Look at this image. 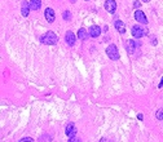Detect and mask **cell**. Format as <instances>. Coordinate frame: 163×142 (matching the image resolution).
<instances>
[{"mask_svg": "<svg viewBox=\"0 0 163 142\" xmlns=\"http://www.w3.org/2000/svg\"><path fill=\"white\" fill-rule=\"evenodd\" d=\"M101 34V27L100 26H96V25H93V26L89 27V31H88V35L92 36V38H97V36H100Z\"/></svg>", "mask_w": 163, "mask_h": 142, "instance_id": "7", "label": "cell"}, {"mask_svg": "<svg viewBox=\"0 0 163 142\" xmlns=\"http://www.w3.org/2000/svg\"><path fill=\"white\" fill-rule=\"evenodd\" d=\"M65 40H66V43H67L69 45H74V44H75V35H74V32H71V31L66 32Z\"/></svg>", "mask_w": 163, "mask_h": 142, "instance_id": "9", "label": "cell"}, {"mask_svg": "<svg viewBox=\"0 0 163 142\" xmlns=\"http://www.w3.org/2000/svg\"><path fill=\"white\" fill-rule=\"evenodd\" d=\"M78 38L80 39V40H85V39L88 38L87 31H85L84 29H79V31H78Z\"/></svg>", "mask_w": 163, "mask_h": 142, "instance_id": "14", "label": "cell"}, {"mask_svg": "<svg viewBox=\"0 0 163 142\" xmlns=\"http://www.w3.org/2000/svg\"><path fill=\"white\" fill-rule=\"evenodd\" d=\"M22 16L23 17H27L29 16V12H30V9H29V3L27 1H22Z\"/></svg>", "mask_w": 163, "mask_h": 142, "instance_id": "12", "label": "cell"}, {"mask_svg": "<svg viewBox=\"0 0 163 142\" xmlns=\"http://www.w3.org/2000/svg\"><path fill=\"white\" fill-rule=\"evenodd\" d=\"M62 17H63L65 21H69V19L71 18V13L69 12V10H65V12H63V14H62Z\"/></svg>", "mask_w": 163, "mask_h": 142, "instance_id": "16", "label": "cell"}, {"mask_svg": "<svg viewBox=\"0 0 163 142\" xmlns=\"http://www.w3.org/2000/svg\"><path fill=\"white\" fill-rule=\"evenodd\" d=\"M163 87V78H162V80H161V84H159V88H162Z\"/></svg>", "mask_w": 163, "mask_h": 142, "instance_id": "20", "label": "cell"}, {"mask_svg": "<svg viewBox=\"0 0 163 142\" xmlns=\"http://www.w3.org/2000/svg\"><path fill=\"white\" fill-rule=\"evenodd\" d=\"M135 48H136V45H135V41L133 40H128V41H127V51H128V53H133Z\"/></svg>", "mask_w": 163, "mask_h": 142, "instance_id": "13", "label": "cell"}, {"mask_svg": "<svg viewBox=\"0 0 163 142\" xmlns=\"http://www.w3.org/2000/svg\"><path fill=\"white\" fill-rule=\"evenodd\" d=\"M135 18H136L137 21L140 22V23H144V25L148 23L146 16H145V13H144L142 10H136V12H135Z\"/></svg>", "mask_w": 163, "mask_h": 142, "instance_id": "8", "label": "cell"}, {"mask_svg": "<svg viewBox=\"0 0 163 142\" xmlns=\"http://www.w3.org/2000/svg\"><path fill=\"white\" fill-rule=\"evenodd\" d=\"M139 7H140V3L136 1V3H135V8H139Z\"/></svg>", "mask_w": 163, "mask_h": 142, "instance_id": "19", "label": "cell"}, {"mask_svg": "<svg viewBox=\"0 0 163 142\" xmlns=\"http://www.w3.org/2000/svg\"><path fill=\"white\" fill-rule=\"evenodd\" d=\"M145 34H146V30L142 29L141 26H137L136 25V26L132 27V36H133V38L140 39V38H142Z\"/></svg>", "mask_w": 163, "mask_h": 142, "instance_id": "3", "label": "cell"}, {"mask_svg": "<svg viewBox=\"0 0 163 142\" xmlns=\"http://www.w3.org/2000/svg\"><path fill=\"white\" fill-rule=\"evenodd\" d=\"M100 142H106V141H105V138H102V140H101Z\"/></svg>", "mask_w": 163, "mask_h": 142, "instance_id": "22", "label": "cell"}, {"mask_svg": "<svg viewBox=\"0 0 163 142\" xmlns=\"http://www.w3.org/2000/svg\"><path fill=\"white\" fill-rule=\"evenodd\" d=\"M44 16H45V19L49 23H52V22L56 19V13H54V10L52 9V8H47L45 12H44Z\"/></svg>", "mask_w": 163, "mask_h": 142, "instance_id": "5", "label": "cell"}, {"mask_svg": "<svg viewBox=\"0 0 163 142\" xmlns=\"http://www.w3.org/2000/svg\"><path fill=\"white\" fill-rule=\"evenodd\" d=\"M69 142H80V140H79L78 137H71L70 140H69Z\"/></svg>", "mask_w": 163, "mask_h": 142, "instance_id": "18", "label": "cell"}, {"mask_svg": "<svg viewBox=\"0 0 163 142\" xmlns=\"http://www.w3.org/2000/svg\"><path fill=\"white\" fill-rule=\"evenodd\" d=\"M18 142H34V140H32V138H30V137H23V138H21Z\"/></svg>", "mask_w": 163, "mask_h": 142, "instance_id": "17", "label": "cell"}, {"mask_svg": "<svg viewBox=\"0 0 163 142\" xmlns=\"http://www.w3.org/2000/svg\"><path fill=\"white\" fill-rule=\"evenodd\" d=\"M65 133H66V136H67L69 138L75 137V134H76V127H75V124H74V123H69L67 125H66Z\"/></svg>", "mask_w": 163, "mask_h": 142, "instance_id": "4", "label": "cell"}, {"mask_svg": "<svg viewBox=\"0 0 163 142\" xmlns=\"http://www.w3.org/2000/svg\"><path fill=\"white\" fill-rule=\"evenodd\" d=\"M106 54L111 61H118L119 60V57H120L119 51H118V48L114 45V44H111V45H109L106 48Z\"/></svg>", "mask_w": 163, "mask_h": 142, "instance_id": "2", "label": "cell"}, {"mask_svg": "<svg viewBox=\"0 0 163 142\" xmlns=\"http://www.w3.org/2000/svg\"><path fill=\"white\" fill-rule=\"evenodd\" d=\"M105 9L109 13H114L115 9H117V3H115V0H106V1H105Z\"/></svg>", "mask_w": 163, "mask_h": 142, "instance_id": "6", "label": "cell"}, {"mask_svg": "<svg viewBox=\"0 0 163 142\" xmlns=\"http://www.w3.org/2000/svg\"><path fill=\"white\" fill-rule=\"evenodd\" d=\"M87 1H88V0H87Z\"/></svg>", "mask_w": 163, "mask_h": 142, "instance_id": "24", "label": "cell"}, {"mask_svg": "<svg viewBox=\"0 0 163 142\" xmlns=\"http://www.w3.org/2000/svg\"><path fill=\"white\" fill-rule=\"evenodd\" d=\"M40 7H41V0H31V1H30V9L39 10Z\"/></svg>", "mask_w": 163, "mask_h": 142, "instance_id": "10", "label": "cell"}, {"mask_svg": "<svg viewBox=\"0 0 163 142\" xmlns=\"http://www.w3.org/2000/svg\"><path fill=\"white\" fill-rule=\"evenodd\" d=\"M155 116L158 120H163V108H159L158 111L155 113Z\"/></svg>", "mask_w": 163, "mask_h": 142, "instance_id": "15", "label": "cell"}, {"mask_svg": "<svg viewBox=\"0 0 163 142\" xmlns=\"http://www.w3.org/2000/svg\"><path fill=\"white\" fill-rule=\"evenodd\" d=\"M114 26H115V29L120 32V34H124V32H126V25H124L122 21H115Z\"/></svg>", "mask_w": 163, "mask_h": 142, "instance_id": "11", "label": "cell"}, {"mask_svg": "<svg viewBox=\"0 0 163 142\" xmlns=\"http://www.w3.org/2000/svg\"><path fill=\"white\" fill-rule=\"evenodd\" d=\"M70 1H71V3H76V0H70Z\"/></svg>", "mask_w": 163, "mask_h": 142, "instance_id": "23", "label": "cell"}, {"mask_svg": "<svg viewBox=\"0 0 163 142\" xmlns=\"http://www.w3.org/2000/svg\"><path fill=\"white\" fill-rule=\"evenodd\" d=\"M57 40H58V38H57V35L54 34L53 31L45 32V34L40 38V41L43 44H45V45H54V44L57 43Z\"/></svg>", "mask_w": 163, "mask_h": 142, "instance_id": "1", "label": "cell"}, {"mask_svg": "<svg viewBox=\"0 0 163 142\" xmlns=\"http://www.w3.org/2000/svg\"><path fill=\"white\" fill-rule=\"evenodd\" d=\"M142 1H145V3H149V1H150V0H142Z\"/></svg>", "mask_w": 163, "mask_h": 142, "instance_id": "21", "label": "cell"}]
</instances>
